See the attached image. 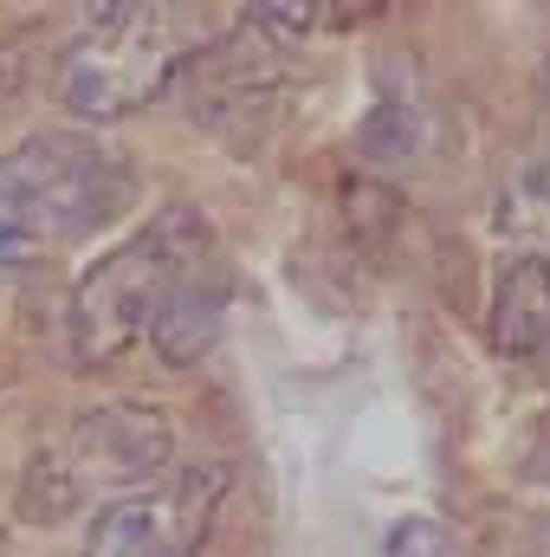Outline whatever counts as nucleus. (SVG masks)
Segmentation results:
<instances>
[{
	"mask_svg": "<svg viewBox=\"0 0 550 557\" xmlns=\"http://www.w3.org/2000/svg\"><path fill=\"white\" fill-rule=\"evenodd\" d=\"M221 260L214 221L195 208H162L142 234L117 240L98 267L72 285V357L85 370H104L117 357H130L149 344L162 305L182 292V278Z\"/></svg>",
	"mask_w": 550,
	"mask_h": 557,
	"instance_id": "f257e3e1",
	"label": "nucleus"
},
{
	"mask_svg": "<svg viewBox=\"0 0 550 557\" xmlns=\"http://www.w3.org/2000/svg\"><path fill=\"white\" fill-rule=\"evenodd\" d=\"M175 460V421L149 403H104L85 409L52 447L33 454L20 473V519L26 525H65L85 506H117L142 486H155Z\"/></svg>",
	"mask_w": 550,
	"mask_h": 557,
	"instance_id": "f03ea898",
	"label": "nucleus"
},
{
	"mask_svg": "<svg viewBox=\"0 0 550 557\" xmlns=\"http://www.w3.org/2000/svg\"><path fill=\"white\" fill-rule=\"evenodd\" d=\"M137 162L104 131H39L0 149V221L26 240H85L130 214Z\"/></svg>",
	"mask_w": 550,
	"mask_h": 557,
	"instance_id": "7ed1b4c3",
	"label": "nucleus"
},
{
	"mask_svg": "<svg viewBox=\"0 0 550 557\" xmlns=\"http://www.w3.org/2000/svg\"><path fill=\"white\" fill-rule=\"evenodd\" d=\"M208 39V13L195 7H104L59 59V104L85 124H117L155 104Z\"/></svg>",
	"mask_w": 550,
	"mask_h": 557,
	"instance_id": "20e7f679",
	"label": "nucleus"
},
{
	"mask_svg": "<svg viewBox=\"0 0 550 557\" xmlns=\"http://www.w3.org/2000/svg\"><path fill=\"white\" fill-rule=\"evenodd\" d=\"M221 499H227V467L162 473L155 486L104 506L72 557H201V545L214 539Z\"/></svg>",
	"mask_w": 550,
	"mask_h": 557,
	"instance_id": "39448f33",
	"label": "nucleus"
},
{
	"mask_svg": "<svg viewBox=\"0 0 550 557\" xmlns=\"http://www.w3.org/2000/svg\"><path fill=\"white\" fill-rule=\"evenodd\" d=\"M188 91H195V117L221 124V131H266L285 85V59H278L266 26H234L221 39H208L188 65Z\"/></svg>",
	"mask_w": 550,
	"mask_h": 557,
	"instance_id": "423d86ee",
	"label": "nucleus"
},
{
	"mask_svg": "<svg viewBox=\"0 0 550 557\" xmlns=\"http://www.w3.org/2000/svg\"><path fill=\"white\" fill-rule=\"evenodd\" d=\"M227 298H234V278H227V260L201 267L195 278H182V292L162 305L155 331H149V350L168 363V370H195L221 331H227Z\"/></svg>",
	"mask_w": 550,
	"mask_h": 557,
	"instance_id": "0eeeda50",
	"label": "nucleus"
},
{
	"mask_svg": "<svg viewBox=\"0 0 550 557\" xmlns=\"http://www.w3.org/2000/svg\"><path fill=\"white\" fill-rule=\"evenodd\" d=\"M486 331L505 357L538 363L550 357V267L505 253L492 273V305H486Z\"/></svg>",
	"mask_w": 550,
	"mask_h": 557,
	"instance_id": "6e6552de",
	"label": "nucleus"
},
{
	"mask_svg": "<svg viewBox=\"0 0 550 557\" xmlns=\"http://www.w3.org/2000/svg\"><path fill=\"white\" fill-rule=\"evenodd\" d=\"M492 227H499V240H505L518 260L550 267V169H525V175H512V182L499 188Z\"/></svg>",
	"mask_w": 550,
	"mask_h": 557,
	"instance_id": "1a4fd4ad",
	"label": "nucleus"
},
{
	"mask_svg": "<svg viewBox=\"0 0 550 557\" xmlns=\"http://www.w3.org/2000/svg\"><path fill=\"white\" fill-rule=\"evenodd\" d=\"M383 557H466L460 552V532L434 512H409L396 532H389V552Z\"/></svg>",
	"mask_w": 550,
	"mask_h": 557,
	"instance_id": "9d476101",
	"label": "nucleus"
},
{
	"mask_svg": "<svg viewBox=\"0 0 550 557\" xmlns=\"http://www.w3.org/2000/svg\"><path fill=\"white\" fill-rule=\"evenodd\" d=\"M20 253H26V240H20V234H13V227H7V221H0V267H13V260H20Z\"/></svg>",
	"mask_w": 550,
	"mask_h": 557,
	"instance_id": "9b49d317",
	"label": "nucleus"
},
{
	"mask_svg": "<svg viewBox=\"0 0 550 557\" xmlns=\"http://www.w3.org/2000/svg\"><path fill=\"white\" fill-rule=\"evenodd\" d=\"M13 72H20V59H13V52H0V98L13 91Z\"/></svg>",
	"mask_w": 550,
	"mask_h": 557,
	"instance_id": "f8f14e48",
	"label": "nucleus"
},
{
	"mask_svg": "<svg viewBox=\"0 0 550 557\" xmlns=\"http://www.w3.org/2000/svg\"><path fill=\"white\" fill-rule=\"evenodd\" d=\"M545 137H550V72H545Z\"/></svg>",
	"mask_w": 550,
	"mask_h": 557,
	"instance_id": "ddd939ff",
	"label": "nucleus"
}]
</instances>
